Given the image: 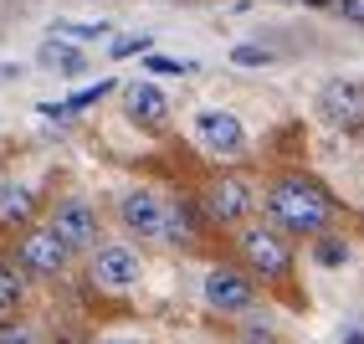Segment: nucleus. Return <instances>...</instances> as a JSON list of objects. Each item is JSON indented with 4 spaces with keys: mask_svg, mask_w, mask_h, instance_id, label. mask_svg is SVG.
<instances>
[{
    "mask_svg": "<svg viewBox=\"0 0 364 344\" xmlns=\"http://www.w3.org/2000/svg\"><path fill=\"white\" fill-rule=\"evenodd\" d=\"M267 206H272L277 226L298 231V236H318V231L328 226V195H323L318 185H308V180H282V185H272Z\"/></svg>",
    "mask_w": 364,
    "mask_h": 344,
    "instance_id": "f257e3e1",
    "label": "nucleus"
},
{
    "mask_svg": "<svg viewBox=\"0 0 364 344\" xmlns=\"http://www.w3.org/2000/svg\"><path fill=\"white\" fill-rule=\"evenodd\" d=\"M252 278H241L231 273V267H215V273H205V303L210 308H221V313H241V308H252Z\"/></svg>",
    "mask_w": 364,
    "mask_h": 344,
    "instance_id": "f03ea898",
    "label": "nucleus"
},
{
    "mask_svg": "<svg viewBox=\"0 0 364 344\" xmlns=\"http://www.w3.org/2000/svg\"><path fill=\"white\" fill-rule=\"evenodd\" d=\"M62 262H67V241L46 226V231H31L26 241H21V267L26 273H36V278H52V273H62Z\"/></svg>",
    "mask_w": 364,
    "mask_h": 344,
    "instance_id": "7ed1b4c3",
    "label": "nucleus"
},
{
    "mask_svg": "<svg viewBox=\"0 0 364 344\" xmlns=\"http://www.w3.org/2000/svg\"><path fill=\"white\" fill-rule=\"evenodd\" d=\"M52 231L67 241V252H82V247L98 241V216H92V206H82V201H67L57 211V221H52Z\"/></svg>",
    "mask_w": 364,
    "mask_h": 344,
    "instance_id": "20e7f679",
    "label": "nucleus"
},
{
    "mask_svg": "<svg viewBox=\"0 0 364 344\" xmlns=\"http://www.w3.org/2000/svg\"><path fill=\"white\" fill-rule=\"evenodd\" d=\"M241 252H247V262L257 267L262 278H282L287 273V247H282V236H272V231H247L241 236Z\"/></svg>",
    "mask_w": 364,
    "mask_h": 344,
    "instance_id": "39448f33",
    "label": "nucleus"
},
{
    "mask_svg": "<svg viewBox=\"0 0 364 344\" xmlns=\"http://www.w3.org/2000/svg\"><path fill=\"white\" fill-rule=\"evenodd\" d=\"M196 134H200L205 150H215V155H236L241 144H247V134H241L236 118H231V113H215V108L196 113Z\"/></svg>",
    "mask_w": 364,
    "mask_h": 344,
    "instance_id": "423d86ee",
    "label": "nucleus"
},
{
    "mask_svg": "<svg viewBox=\"0 0 364 344\" xmlns=\"http://www.w3.org/2000/svg\"><path fill=\"white\" fill-rule=\"evenodd\" d=\"M139 252H129V247H103L98 252V262H92V278H98L103 288H134L139 283Z\"/></svg>",
    "mask_w": 364,
    "mask_h": 344,
    "instance_id": "0eeeda50",
    "label": "nucleus"
},
{
    "mask_svg": "<svg viewBox=\"0 0 364 344\" xmlns=\"http://www.w3.org/2000/svg\"><path fill=\"white\" fill-rule=\"evenodd\" d=\"M118 211H124V226H129V231H139V236H164V206L154 201L149 190H129Z\"/></svg>",
    "mask_w": 364,
    "mask_h": 344,
    "instance_id": "6e6552de",
    "label": "nucleus"
},
{
    "mask_svg": "<svg viewBox=\"0 0 364 344\" xmlns=\"http://www.w3.org/2000/svg\"><path fill=\"white\" fill-rule=\"evenodd\" d=\"M252 211V185L247 180H221V185H215L210 190V216L215 221H241V216H247Z\"/></svg>",
    "mask_w": 364,
    "mask_h": 344,
    "instance_id": "1a4fd4ad",
    "label": "nucleus"
},
{
    "mask_svg": "<svg viewBox=\"0 0 364 344\" xmlns=\"http://www.w3.org/2000/svg\"><path fill=\"white\" fill-rule=\"evenodd\" d=\"M129 113H134V124L154 129L159 118L169 113V108H164V93H159V88H149V83H134V88H129Z\"/></svg>",
    "mask_w": 364,
    "mask_h": 344,
    "instance_id": "9d476101",
    "label": "nucleus"
},
{
    "mask_svg": "<svg viewBox=\"0 0 364 344\" xmlns=\"http://www.w3.org/2000/svg\"><path fill=\"white\" fill-rule=\"evenodd\" d=\"M359 88L354 83H333V88H323V113L333 118V124H344V118H354L359 113Z\"/></svg>",
    "mask_w": 364,
    "mask_h": 344,
    "instance_id": "9b49d317",
    "label": "nucleus"
},
{
    "mask_svg": "<svg viewBox=\"0 0 364 344\" xmlns=\"http://www.w3.org/2000/svg\"><path fill=\"white\" fill-rule=\"evenodd\" d=\"M41 67L62 72V78H77V72H82V57L72 52V46H62V41H46V46H41Z\"/></svg>",
    "mask_w": 364,
    "mask_h": 344,
    "instance_id": "f8f14e48",
    "label": "nucleus"
},
{
    "mask_svg": "<svg viewBox=\"0 0 364 344\" xmlns=\"http://www.w3.org/2000/svg\"><path fill=\"white\" fill-rule=\"evenodd\" d=\"M0 216H6V221H26L31 216V190L26 185H11L6 195H0Z\"/></svg>",
    "mask_w": 364,
    "mask_h": 344,
    "instance_id": "ddd939ff",
    "label": "nucleus"
},
{
    "mask_svg": "<svg viewBox=\"0 0 364 344\" xmlns=\"http://www.w3.org/2000/svg\"><path fill=\"white\" fill-rule=\"evenodd\" d=\"M190 236H196V221H190V211H185V206L164 211V241H190Z\"/></svg>",
    "mask_w": 364,
    "mask_h": 344,
    "instance_id": "4468645a",
    "label": "nucleus"
},
{
    "mask_svg": "<svg viewBox=\"0 0 364 344\" xmlns=\"http://www.w3.org/2000/svg\"><path fill=\"white\" fill-rule=\"evenodd\" d=\"M318 262H323V267H344V262H349V247H344L338 236H318Z\"/></svg>",
    "mask_w": 364,
    "mask_h": 344,
    "instance_id": "2eb2a0df",
    "label": "nucleus"
},
{
    "mask_svg": "<svg viewBox=\"0 0 364 344\" xmlns=\"http://www.w3.org/2000/svg\"><path fill=\"white\" fill-rule=\"evenodd\" d=\"M21 303V278H16V267L0 262V308H16Z\"/></svg>",
    "mask_w": 364,
    "mask_h": 344,
    "instance_id": "dca6fc26",
    "label": "nucleus"
},
{
    "mask_svg": "<svg viewBox=\"0 0 364 344\" xmlns=\"http://www.w3.org/2000/svg\"><path fill=\"white\" fill-rule=\"evenodd\" d=\"M231 62H241V67H267V62H272V52H267V46H236Z\"/></svg>",
    "mask_w": 364,
    "mask_h": 344,
    "instance_id": "f3484780",
    "label": "nucleus"
},
{
    "mask_svg": "<svg viewBox=\"0 0 364 344\" xmlns=\"http://www.w3.org/2000/svg\"><path fill=\"white\" fill-rule=\"evenodd\" d=\"M0 344H36L31 324H0Z\"/></svg>",
    "mask_w": 364,
    "mask_h": 344,
    "instance_id": "a211bd4d",
    "label": "nucleus"
},
{
    "mask_svg": "<svg viewBox=\"0 0 364 344\" xmlns=\"http://www.w3.org/2000/svg\"><path fill=\"white\" fill-rule=\"evenodd\" d=\"M144 46H149V36H118L108 52H113V57H134V52H144Z\"/></svg>",
    "mask_w": 364,
    "mask_h": 344,
    "instance_id": "6ab92c4d",
    "label": "nucleus"
},
{
    "mask_svg": "<svg viewBox=\"0 0 364 344\" xmlns=\"http://www.w3.org/2000/svg\"><path fill=\"white\" fill-rule=\"evenodd\" d=\"M333 11L344 16V21H354V26H364V0H338Z\"/></svg>",
    "mask_w": 364,
    "mask_h": 344,
    "instance_id": "aec40b11",
    "label": "nucleus"
},
{
    "mask_svg": "<svg viewBox=\"0 0 364 344\" xmlns=\"http://www.w3.org/2000/svg\"><path fill=\"white\" fill-rule=\"evenodd\" d=\"M113 83H98V88H87V93H77V98H72V108H87V103H98V98L108 93Z\"/></svg>",
    "mask_w": 364,
    "mask_h": 344,
    "instance_id": "412c9836",
    "label": "nucleus"
},
{
    "mask_svg": "<svg viewBox=\"0 0 364 344\" xmlns=\"http://www.w3.org/2000/svg\"><path fill=\"white\" fill-rule=\"evenodd\" d=\"M57 31H67V36H103V26H72V21H57Z\"/></svg>",
    "mask_w": 364,
    "mask_h": 344,
    "instance_id": "4be33fe9",
    "label": "nucleus"
},
{
    "mask_svg": "<svg viewBox=\"0 0 364 344\" xmlns=\"http://www.w3.org/2000/svg\"><path fill=\"white\" fill-rule=\"evenodd\" d=\"M154 72H190V62H175V57H154Z\"/></svg>",
    "mask_w": 364,
    "mask_h": 344,
    "instance_id": "5701e85b",
    "label": "nucleus"
},
{
    "mask_svg": "<svg viewBox=\"0 0 364 344\" xmlns=\"http://www.w3.org/2000/svg\"><path fill=\"white\" fill-rule=\"evenodd\" d=\"M338 344H364V329H359V324H349L344 334H338Z\"/></svg>",
    "mask_w": 364,
    "mask_h": 344,
    "instance_id": "b1692460",
    "label": "nucleus"
},
{
    "mask_svg": "<svg viewBox=\"0 0 364 344\" xmlns=\"http://www.w3.org/2000/svg\"><path fill=\"white\" fill-rule=\"evenodd\" d=\"M241 344H277V339H272V334H267V329H252V334H247V339H241Z\"/></svg>",
    "mask_w": 364,
    "mask_h": 344,
    "instance_id": "393cba45",
    "label": "nucleus"
},
{
    "mask_svg": "<svg viewBox=\"0 0 364 344\" xmlns=\"http://www.w3.org/2000/svg\"><path fill=\"white\" fill-rule=\"evenodd\" d=\"M57 344H77V339H57Z\"/></svg>",
    "mask_w": 364,
    "mask_h": 344,
    "instance_id": "a878e982",
    "label": "nucleus"
},
{
    "mask_svg": "<svg viewBox=\"0 0 364 344\" xmlns=\"http://www.w3.org/2000/svg\"><path fill=\"white\" fill-rule=\"evenodd\" d=\"M103 344H124V339H103Z\"/></svg>",
    "mask_w": 364,
    "mask_h": 344,
    "instance_id": "bb28decb",
    "label": "nucleus"
}]
</instances>
